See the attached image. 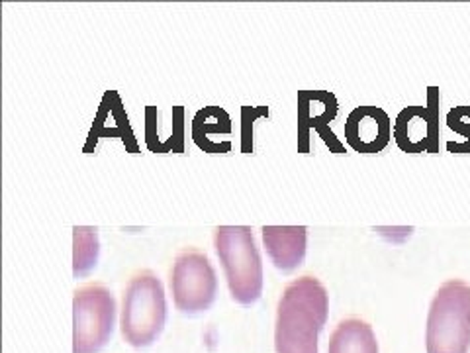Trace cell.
I'll list each match as a JSON object with an SVG mask.
<instances>
[{"label":"cell","instance_id":"6da1fadb","mask_svg":"<svg viewBox=\"0 0 470 353\" xmlns=\"http://www.w3.org/2000/svg\"><path fill=\"white\" fill-rule=\"evenodd\" d=\"M326 287L312 275L286 285L275 324L277 353H317V338L327 322Z\"/></svg>","mask_w":470,"mask_h":353},{"label":"cell","instance_id":"7a4b0ae2","mask_svg":"<svg viewBox=\"0 0 470 353\" xmlns=\"http://www.w3.org/2000/svg\"><path fill=\"white\" fill-rule=\"evenodd\" d=\"M427 353H467L470 347V287L451 279L435 292L425 330Z\"/></svg>","mask_w":470,"mask_h":353},{"label":"cell","instance_id":"3957f363","mask_svg":"<svg viewBox=\"0 0 470 353\" xmlns=\"http://www.w3.org/2000/svg\"><path fill=\"white\" fill-rule=\"evenodd\" d=\"M167 320L163 283L153 271L135 273L121 300V336L133 347H147L161 336Z\"/></svg>","mask_w":470,"mask_h":353},{"label":"cell","instance_id":"277c9868","mask_svg":"<svg viewBox=\"0 0 470 353\" xmlns=\"http://www.w3.org/2000/svg\"><path fill=\"white\" fill-rule=\"evenodd\" d=\"M214 244L226 271L231 298L239 305H253L263 292V261L251 228L219 226Z\"/></svg>","mask_w":470,"mask_h":353},{"label":"cell","instance_id":"5b68a950","mask_svg":"<svg viewBox=\"0 0 470 353\" xmlns=\"http://www.w3.org/2000/svg\"><path fill=\"white\" fill-rule=\"evenodd\" d=\"M116 324V298L98 283L72 296V353H98L110 341Z\"/></svg>","mask_w":470,"mask_h":353},{"label":"cell","instance_id":"8992f818","mask_svg":"<svg viewBox=\"0 0 470 353\" xmlns=\"http://www.w3.org/2000/svg\"><path fill=\"white\" fill-rule=\"evenodd\" d=\"M170 291L182 314H200L216 300L217 277L206 254L186 247L177 256L170 271Z\"/></svg>","mask_w":470,"mask_h":353},{"label":"cell","instance_id":"52a82bcc","mask_svg":"<svg viewBox=\"0 0 470 353\" xmlns=\"http://www.w3.org/2000/svg\"><path fill=\"white\" fill-rule=\"evenodd\" d=\"M433 102L435 97L431 93L429 106H410L400 112L394 126V137L400 149L408 153H422V151L437 149L439 124H437V108L433 106Z\"/></svg>","mask_w":470,"mask_h":353},{"label":"cell","instance_id":"ba28073f","mask_svg":"<svg viewBox=\"0 0 470 353\" xmlns=\"http://www.w3.org/2000/svg\"><path fill=\"white\" fill-rule=\"evenodd\" d=\"M392 134V122L384 110L378 106H359L345 122V140L355 151L378 153L382 151Z\"/></svg>","mask_w":470,"mask_h":353},{"label":"cell","instance_id":"9c48e42d","mask_svg":"<svg viewBox=\"0 0 470 353\" xmlns=\"http://www.w3.org/2000/svg\"><path fill=\"white\" fill-rule=\"evenodd\" d=\"M306 226H263V244L275 267L292 271L306 257Z\"/></svg>","mask_w":470,"mask_h":353},{"label":"cell","instance_id":"30bf717a","mask_svg":"<svg viewBox=\"0 0 470 353\" xmlns=\"http://www.w3.org/2000/svg\"><path fill=\"white\" fill-rule=\"evenodd\" d=\"M300 102V132L302 140H308V132L315 130L317 134H322V137L326 140L327 146H331L337 153L343 151V147L335 140V135L331 130H327V124L331 122L337 114V100L331 93H300L298 97Z\"/></svg>","mask_w":470,"mask_h":353},{"label":"cell","instance_id":"8fae6325","mask_svg":"<svg viewBox=\"0 0 470 353\" xmlns=\"http://www.w3.org/2000/svg\"><path fill=\"white\" fill-rule=\"evenodd\" d=\"M327 353H378V341L364 320L347 318L333 330Z\"/></svg>","mask_w":470,"mask_h":353},{"label":"cell","instance_id":"7c38bea8","mask_svg":"<svg viewBox=\"0 0 470 353\" xmlns=\"http://www.w3.org/2000/svg\"><path fill=\"white\" fill-rule=\"evenodd\" d=\"M72 238H75L72 275H75V277H81V275H86L90 269L97 265L98 259L97 228L75 226V228H72Z\"/></svg>","mask_w":470,"mask_h":353}]
</instances>
